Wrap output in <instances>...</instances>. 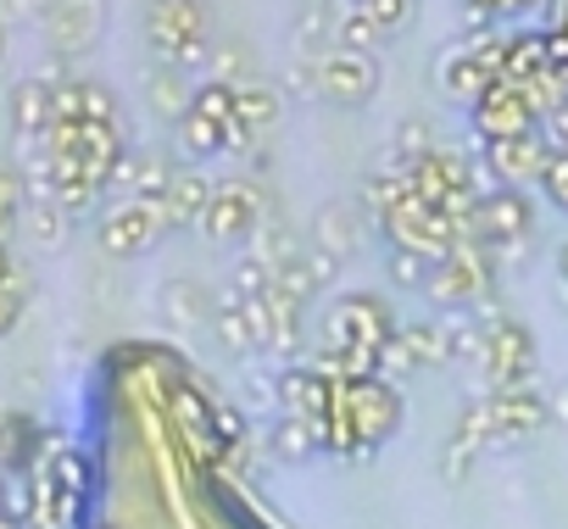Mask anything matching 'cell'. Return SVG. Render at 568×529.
I'll return each instance as SVG.
<instances>
[{
  "label": "cell",
  "instance_id": "1",
  "mask_svg": "<svg viewBox=\"0 0 568 529\" xmlns=\"http://www.w3.org/2000/svg\"><path fill=\"white\" fill-rule=\"evenodd\" d=\"M402 429V390L385 379H341L329 413L318 418V446L335 457H368Z\"/></svg>",
  "mask_w": 568,
  "mask_h": 529
},
{
  "label": "cell",
  "instance_id": "2",
  "mask_svg": "<svg viewBox=\"0 0 568 529\" xmlns=\"http://www.w3.org/2000/svg\"><path fill=\"white\" fill-rule=\"evenodd\" d=\"M145 40H151L156 62H168L179 73L206 68V51H212L206 0H151L145 7Z\"/></svg>",
  "mask_w": 568,
  "mask_h": 529
},
{
  "label": "cell",
  "instance_id": "3",
  "mask_svg": "<svg viewBox=\"0 0 568 529\" xmlns=\"http://www.w3.org/2000/svg\"><path fill=\"white\" fill-rule=\"evenodd\" d=\"M474 223H479V245H485L490 256H501V262H513V256L529 245V234H535L529 195H524V190H501V184L479 195Z\"/></svg>",
  "mask_w": 568,
  "mask_h": 529
},
{
  "label": "cell",
  "instance_id": "4",
  "mask_svg": "<svg viewBox=\"0 0 568 529\" xmlns=\"http://www.w3.org/2000/svg\"><path fill=\"white\" fill-rule=\"evenodd\" d=\"M479 374H485V385H490V390H524V385H535V374H540L535 335H529L518 318H501L496 329H485Z\"/></svg>",
  "mask_w": 568,
  "mask_h": 529
},
{
  "label": "cell",
  "instance_id": "5",
  "mask_svg": "<svg viewBox=\"0 0 568 529\" xmlns=\"http://www.w3.org/2000/svg\"><path fill=\"white\" fill-rule=\"evenodd\" d=\"M429 302H440V313L490 302V251H485L479 240H474V245H452V256L435 262Z\"/></svg>",
  "mask_w": 568,
  "mask_h": 529
},
{
  "label": "cell",
  "instance_id": "6",
  "mask_svg": "<svg viewBox=\"0 0 568 529\" xmlns=\"http://www.w3.org/2000/svg\"><path fill=\"white\" fill-rule=\"evenodd\" d=\"M162 234H168L162 201H134V195H123V201H118L112 212H101V223H95V240H101L106 256H145Z\"/></svg>",
  "mask_w": 568,
  "mask_h": 529
},
{
  "label": "cell",
  "instance_id": "7",
  "mask_svg": "<svg viewBox=\"0 0 568 529\" xmlns=\"http://www.w3.org/2000/svg\"><path fill=\"white\" fill-rule=\"evenodd\" d=\"M479 401H485V418H490V451L540 435V424L551 418V401L535 385H524V390H485Z\"/></svg>",
  "mask_w": 568,
  "mask_h": 529
},
{
  "label": "cell",
  "instance_id": "8",
  "mask_svg": "<svg viewBox=\"0 0 568 529\" xmlns=\"http://www.w3.org/2000/svg\"><path fill=\"white\" fill-rule=\"evenodd\" d=\"M262 217H267V206H262V190L251 179H217L212 206L201 217V234L206 240H245L262 228Z\"/></svg>",
  "mask_w": 568,
  "mask_h": 529
},
{
  "label": "cell",
  "instance_id": "9",
  "mask_svg": "<svg viewBox=\"0 0 568 529\" xmlns=\"http://www.w3.org/2000/svg\"><path fill=\"white\" fill-rule=\"evenodd\" d=\"M468 112H474V134H479L485 145H490V140H518V134H535V129H540L535 101H529L518 84H507V79L490 84Z\"/></svg>",
  "mask_w": 568,
  "mask_h": 529
},
{
  "label": "cell",
  "instance_id": "10",
  "mask_svg": "<svg viewBox=\"0 0 568 529\" xmlns=\"http://www.w3.org/2000/svg\"><path fill=\"white\" fill-rule=\"evenodd\" d=\"M45 34H51V57L62 62L95 51V40L106 34V0H51Z\"/></svg>",
  "mask_w": 568,
  "mask_h": 529
},
{
  "label": "cell",
  "instance_id": "11",
  "mask_svg": "<svg viewBox=\"0 0 568 529\" xmlns=\"http://www.w3.org/2000/svg\"><path fill=\"white\" fill-rule=\"evenodd\" d=\"M318 95L329 106H368L379 95V62L363 57V51H329L318 62Z\"/></svg>",
  "mask_w": 568,
  "mask_h": 529
},
{
  "label": "cell",
  "instance_id": "12",
  "mask_svg": "<svg viewBox=\"0 0 568 529\" xmlns=\"http://www.w3.org/2000/svg\"><path fill=\"white\" fill-rule=\"evenodd\" d=\"M546 162H551V145H546L540 129H535V134H518V140H490V145H485V173H490L501 190L540 184Z\"/></svg>",
  "mask_w": 568,
  "mask_h": 529
},
{
  "label": "cell",
  "instance_id": "13",
  "mask_svg": "<svg viewBox=\"0 0 568 529\" xmlns=\"http://www.w3.org/2000/svg\"><path fill=\"white\" fill-rule=\"evenodd\" d=\"M217 340L245 357V352H267V296H240V291H223L217 296Z\"/></svg>",
  "mask_w": 568,
  "mask_h": 529
},
{
  "label": "cell",
  "instance_id": "14",
  "mask_svg": "<svg viewBox=\"0 0 568 529\" xmlns=\"http://www.w3.org/2000/svg\"><path fill=\"white\" fill-rule=\"evenodd\" d=\"M273 401H278L284 418L318 424V418L329 413V401H335V379H324L313 363H291V368L278 374V385H273Z\"/></svg>",
  "mask_w": 568,
  "mask_h": 529
},
{
  "label": "cell",
  "instance_id": "15",
  "mask_svg": "<svg viewBox=\"0 0 568 529\" xmlns=\"http://www.w3.org/2000/svg\"><path fill=\"white\" fill-rule=\"evenodd\" d=\"M156 313H162V324H168L173 335H195V329H206V324H212L217 302H212V296H206V285H195V279H168V285H162Z\"/></svg>",
  "mask_w": 568,
  "mask_h": 529
},
{
  "label": "cell",
  "instance_id": "16",
  "mask_svg": "<svg viewBox=\"0 0 568 529\" xmlns=\"http://www.w3.org/2000/svg\"><path fill=\"white\" fill-rule=\"evenodd\" d=\"M212 190H217V184H212L201 167H179L173 184H168V195H162L168 228H201V217H206V206H212Z\"/></svg>",
  "mask_w": 568,
  "mask_h": 529
},
{
  "label": "cell",
  "instance_id": "17",
  "mask_svg": "<svg viewBox=\"0 0 568 529\" xmlns=\"http://www.w3.org/2000/svg\"><path fill=\"white\" fill-rule=\"evenodd\" d=\"M173 162L168 156H156V151H129L123 162H118V173H112V184L118 190H129L134 201H162L168 195V184H173Z\"/></svg>",
  "mask_w": 568,
  "mask_h": 529
},
{
  "label": "cell",
  "instance_id": "18",
  "mask_svg": "<svg viewBox=\"0 0 568 529\" xmlns=\"http://www.w3.org/2000/svg\"><path fill=\"white\" fill-rule=\"evenodd\" d=\"M12 123H18V140H45V129L57 123V84L23 79L12 95Z\"/></svg>",
  "mask_w": 568,
  "mask_h": 529
},
{
  "label": "cell",
  "instance_id": "19",
  "mask_svg": "<svg viewBox=\"0 0 568 529\" xmlns=\"http://www.w3.org/2000/svg\"><path fill=\"white\" fill-rule=\"evenodd\" d=\"M145 95H151L156 118H168V123H184V118H190V106H195V84H190L179 68H168V62H156V68H151Z\"/></svg>",
  "mask_w": 568,
  "mask_h": 529
},
{
  "label": "cell",
  "instance_id": "20",
  "mask_svg": "<svg viewBox=\"0 0 568 529\" xmlns=\"http://www.w3.org/2000/svg\"><path fill=\"white\" fill-rule=\"evenodd\" d=\"M278 112H284V90H273V84H262V79L234 84V118H240L251 134H267V129L278 123Z\"/></svg>",
  "mask_w": 568,
  "mask_h": 529
},
{
  "label": "cell",
  "instance_id": "21",
  "mask_svg": "<svg viewBox=\"0 0 568 529\" xmlns=\"http://www.w3.org/2000/svg\"><path fill=\"white\" fill-rule=\"evenodd\" d=\"M313 245L329 256H352L357 251V206L352 201H329L313 217Z\"/></svg>",
  "mask_w": 568,
  "mask_h": 529
},
{
  "label": "cell",
  "instance_id": "22",
  "mask_svg": "<svg viewBox=\"0 0 568 529\" xmlns=\"http://www.w3.org/2000/svg\"><path fill=\"white\" fill-rule=\"evenodd\" d=\"M229 129H234V118L217 123V118H206V112L190 106V118L179 123V145H184L190 162H212V156H229Z\"/></svg>",
  "mask_w": 568,
  "mask_h": 529
},
{
  "label": "cell",
  "instance_id": "23",
  "mask_svg": "<svg viewBox=\"0 0 568 529\" xmlns=\"http://www.w3.org/2000/svg\"><path fill=\"white\" fill-rule=\"evenodd\" d=\"M435 324H440V340H446V357H452V363H479V352H485V324H479L474 307H452V313H440Z\"/></svg>",
  "mask_w": 568,
  "mask_h": 529
},
{
  "label": "cell",
  "instance_id": "24",
  "mask_svg": "<svg viewBox=\"0 0 568 529\" xmlns=\"http://www.w3.org/2000/svg\"><path fill=\"white\" fill-rule=\"evenodd\" d=\"M267 451L278 457V462H307V457H318L324 446H318V424H307V418H273V429H267Z\"/></svg>",
  "mask_w": 568,
  "mask_h": 529
},
{
  "label": "cell",
  "instance_id": "25",
  "mask_svg": "<svg viewBox=\"0 0 568 529\" xmlns=\"http://www.w3.org/2000/svg\"><path fill=\"white\" fill-rule=\"evenodd\" d=\"M251 240H256V251H251V256H262L267 268H284V262H296V256H307L302 234H296L291 223H284L278 212H267V217H262V228H256Z\"/></svg>",
  "mask_w": 568,
  "mask_h": 529
},
{
  "label": "cell",
  "instance_id": "26",
  "mask_svg": "<svg viewBox=\"0 0 568 529\" xmlns=\"http://www.w3.org/2000/svg\"><path fill=\"white\" fill-rule=\"evenodd\" d=\"M379 23L368 18V7H363V0H346V7L335 12V45L341 51H363V57H374L379 51Z\"/></svg>",
  "mask_w": 568,
  "mask_h": 529
},
{
  "label": "cell",
  "instance_id": "27",
  "mask_svg": "<svg viewBox=\"0 0 568 529\" xmlns=\"http://www.w3.org/2000/svg\"><path fill=\"white\" fill-rule=\"evenodd\" d=\"M245 79H256L251 73V57H245V45H234V40H212V51H206V84H245Z\"/></svg>",
  "mask_w": 568,
  "mask_h": 529
},
{
  "label": "cell",
  "instance_id": "28",
  "mask_svg": "<svg viewBox=\"0 0 568 529\" xmlns=\"http://www.w3.org/2000/svg\"><path fill=\"white\" fill-rule=\"evenodd\" d=\"M402 346L413 352V363H418V368L452 363V357H446V340H440V324H435V318H429V324H402Z\"/></svg>",
  "mask_w": 568,
  "mask_h": 529
},
{
  "label": "cell",
  "instance_id": "29",
  "mask_svg": "<svg viewBox=\"0 0 568 529\" xmlns=\"http://www.w3.org/2000/svg\"><path fill=\"white\" fill-rule=\"evenodd\" d=\"M390 279L402 285V291H429V274H435V262L424 256V251H407V245H390Z\"/></svg>",
  "mask_w": 568,
  "mask_h": 529
},
{
  "label": "cell",
  "instance_id": "30",
  "mask_svg": "<svg viewBox=\"0 0 568 529\" xmlns=\"http://www.w3.org/2000/svg\"><path fill=\"white\" fill-rule=\"evenodd\" d=\"M273 291H278V296H291L296 307H307V302L318 296V279H313V268H307V256H296V262H284V268H273Z\"/></svg>",
  "mask_w": 568,
  "mask_h": 529
},
{
  "label": "cell",
  "instance_id": "31",
  "mask_svg": "<svg viewBox=\"0 0 568 529\" xmlns=\"http://www.w3.org/2000/svg\"><path fill=\"white\" fill-rule=\"evenodd\" d=\"M29 228L40 245H62L68 240V212L57 201H29Z\"/></svg>",
  "mask_w": 568,
  "mask_h": 529
},
{
  "label": "cell",
  "instance_id": "32",
  "mask_svg": "<svg viewBox=\"0 0 568 529\" xmlns=\"http://www.w3.org/2000/svg\"><path fill=\"white\" fill-rule=\"evenodd\" d=\"M229 291H240V296H267V291H273V268H267L262 256H240Z\"/></svg>",
  "mask_w": 568,
  "mask_h": 529
},
{
  "label": "cell",
  "instance_id": "33",
  "mask_svg": "<svg viewBox=\"0 0 568 529\" xmlns=\"http://www.w3.org/2000/svg\"><path fill=\"white\" fill-rule=\"evenodd\" d=\"M363 7L379 23V34H402L413 23V12H418V0H363Z\"/></svg>",
  "mask_w": 568,
  "mask_h": 529
},
{
  "label": "cell",
  "instance_id": "34",
  "mask_svg": "<svg viewBox=\"0 0 568 529\" xmlns=\"http://www.w3.org/2000/svg\"><path fill=\"white\" fill-rule=\"evenodd\" d=\"M23 307H29V279L18 274V279H7V285H0V335H7V329H18Z\"/></svg>",
  "mask_w": 568,
  "mask_h": 529
},
{
  "label": "cell",
  "instance_id": "35",
  "mask_svg": "<svg viewBox=\"0 0 568 529\" xmlns=\"http://www.w3.org/2000/svg\"><path fill=\"white\" fill-rule=\"evenodd\" d=\"M84 123H118V95L95 79H84Z\"/></svg>",
  "mask_w": 568,
  "mask_h": 529
},
{
  "label": "cell",
  "instance_id": "36",
  "mask_svg": "<svg viewBox=\"0 0 568 529\" xmlns=\"http://www.w3.org/2000/svg\"><path fill=\"white\" fill-rule=\"evenodd\" d=\"M540 190H546V201H551L557 212H568V156H551V162H546Z\"/></svg>",
  "mask_w": 568,
  "mask_h": 529
},
{
  "label": "cell",
  "instance_id": "37",
  "mask_svg": "<svg viewBox=\"0 0 568 529\" xmlns=\"http://www.w3.org/2000/svg\"><path fill=\"white\" fill-rule=\"evenodd\" d=\"M51 0H0V23H40Z\"/></svg>",
  "mask_w": 568,
  "mask_h": 529
},
{
  "label": "cell",
  "instance_id": "38",
  "mask_svg": "<svg viewBox=\"0 0 568 529\" xmlns=\"http://www.w3.org/2000/svg\"><path fill=\"white\" fill-rule=\"evenodd\" d=\"M307 268H313V279H318V291H329V285L341 279V256H329V251H318V245H307Z\"/></svg>",
  "mask_w": 568,
  "mask_h": 529
},
{
  "label": "cell",
  "instance_id": "39",
  "mask_svg": "<svg viewBox=\"0 0 568 529\" xmlns=\"http://www.w3.org/2000/svg\"><path fill=\"white\" fill-rule=\"evenodd\" d=\"M540 134H546V145H551V156H568V101L540 123Z\"/></svg>",
  "mask_w": 568,
  "mask_h": 529
},
{
  "label": "cell",
  "instance_id": "40",
  "mask_svg": "<svg viewBox=\"0 0 568 529\" xmlns=\"http://www.w3.org/2000/svg\"><path fill=\"white\" fill-rule=\"evenodd\" d=\"M284 95H307L313 101L318 95V68L313 62H296L291 73H284Z\"/></svg>",
  "mask_w": 568,
  "mask_h": 529
},
{
  "label": "cell",
  "instance_id": "41",
  "mask_svg": "<svg viewBox=\"0 0 568 529\" xmlns=\"http://www.w3.org/2000/svg\"><path fill=\"white\" fill-rule=\"evenodd\" d=\"M474 457H479V451H468V446H457V440H452V446H446V474H452V479H468Z\"/></svg>",
  "mask_w": 568,
  "mask_h": 529
},
{
  "label": "cell",
  "instance_id": "42",
  "mask_svg": "<svg viewBox=\"0 0 568 529\" xmlns=\"http://www.w3.org/2000/svg\"><path fill=\"white\" fill-rule=\"evenodd\" d=\"M7 279H18V256H12L7 240H0V285H7Z\"/></svg>",
  "mask_w": 568,
  "mask_h": 529
},
{
  "label": "cell",
  "instance_id": "43",
  "mask_svg": "<svg viewBox=\"0 0 568 529\" xmlns=\"http://www.w3.org/2000/svg\"><path fill=\"white\" fill-rule=\"evenodd\" d=\"M551 418H562V424H568V385H557V390H551Z\"/></svg>",
  "mask_w": 568,
  "mask_h": 529
},
{
  "label": "cell",
  "instance_id": "44",
  "mask_svg": "<svg viewBox=\"0 0 568 529\" xmlns=\"http://www.w3.org/2000/svg\"><path fill=\"white\" fill-rule=\"evenodd\" d=\"M557 285H562V296H568V240L557 245Z\"/></svg>",
  "mask_w": 568,
  "mask_h": 529
},
{
  "label": "cell",
  "instance_id": "45",
  "mask_svg": "<svg viewBox=\"0 0 568 529\" xmlns=\"http://www.w3.org/2000/svg\"><path fill=\"white\" fill-rule=\"evenodd\" d=\"M0 57H7V34H0Z\"/></svg>",
  "mask_w": 568,
  "mask_h": 529
}]
</instances>
